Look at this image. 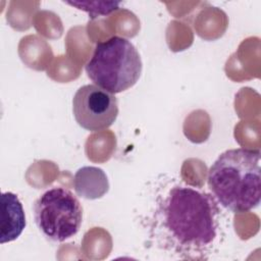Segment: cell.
I'll return each instance as SVG.
<instances>
[{
  "instance_id": "cell-1",
  "label": "cell",
  "mask_w": 261,
  "mask_h": 261,
  "mask_svg": "<svg viewBox=\"0 0 261 261\" xmlns=\"http://www.w3.org/2000/svg\"><path fill=\"white\" fill-rule=\"evenodd\" d=\"M220 212L212 194L174 184L156 199L151 237L160 249L179 259H208L219 243Z\"/></svg>"
},
{
  "instance_id": "cell-2",
  "label": "cell",
  "mask_w": 261,
  "mask_h": 261,
  "mask_svg": "<svg viewBox=\"0 0 261 261\" xmlns=\"http://www.w3.org/2000/svg\"><path fill=\"white\" fill-rule=\"evenodd\" d=\"M260 163L259 149H229L218 156L209 168L207 182L219 205L244 213L260 204Z\"/></svg>"
},
{
  "instance_id": "cell-3",
  "label": "cell",
  "mask_w": 261,
  "mask_h": 261,
  "mask_svg": "<svg viewBox=\"0 0 261 261\" xmlns=\"http://www.w3.org/2000/svg\"><path fill=\"white\" fill-rule=\"evenodd\" d=\"M85 69L94 85L112 94H118L137 84L143 63L130 41L113 36L96 44Z\"/></svg>"
},
{
  "instance_id": "cell-4",
  "label": "cell",
  "mask_w": 261,
  "mask_h": 261,
  "mask_svg": "<svg viewBox=\"0 0 261 261\" xmlns=\"http://www.w3.org/2000/svg\"><path fill=\"white\" fill-rule=\"evenodd\" d=\"M34 218L39 230L53 242H64L77 233L83 222V206L68 189L53 187L34 204Z\"/></svg>"
},
{
  "instance_id": "cell-5",
  "label": "cell",
  "mask_w": 261,
  "mask_h": 261,
  "mask_svg": "<svg viewBox=\"0 0 261 261\" xmlns=\"http://www.w3.org/2000/svg\"><path fill=\"white\" fill-rule=\"evenodd\" d=\"M72 112L77 124L90 132H100L111 126L118 115L114 94L94 85H85L72 98Z\"/></svg>"
},
{
  "instance_id": "cell-6",
  "label": "cell",
  "mask_w": 261,
  "mask_h": 261,
  "mask_svg": "<svg viewBox=\"0 0 261 261\" xmlns=\"http://www.w3.org/2000/svg\"><path fill=\"white\" fill-rule=\"evenodd\" d=\"M1 232L0 243H10L23 231L27 221L22 204L18 197L11 192H4L1 196Z\"/></svg>"
},
{
  "instance_id": "cell-7",
  "label": "cell",
  "mask_w": 261,
  "mask_h": 261,
  "mask_svg": "<svg viewBox=\"0 0 261 261\" xmlns=\"http://www.w3.org/2000/svg\"><path fill=\"white\" fill-rule=\"evenodd\" d=\"M73 186L76 194L86 199L100 198L109 188L105 172L94 166L80 168L74 175Z\"/></svg>"
},
{
  "instance_id": "cell-8",
  "label": "cell",
  "mask_w": 261,
  "mask_h": 261,
  "mask_svg": "<svg viewBox=\"0 0 261 261\" xmlns=\"http://www.w3.org/2000/svg\"><path fill=\"white\" fill-rule=\"evenodd\" d=\"M68 5L74 6L80 10H84L89 13L91 18L98 17L100 15H107L119 8V2H65Z\"/></svg>"
}]
</instances>
